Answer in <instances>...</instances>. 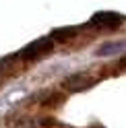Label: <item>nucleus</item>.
<instances>
[{
  "mask_svg": "<svg viewBox=\"0 0 126 128\" xmlns=\"http://www.w3.org/2000/svg\"><path fill=\"white\" fill-rule=\"evenodd\" d=\"M93 25H99V27H118L122 23V17L116 12H97L93 17Z\"/></svg>",
  "mask_w": 126,
  "mask_h": 128,
  "instance_id": "f03ea898",
  "label": "nucleus"
},
{
  "mask_svg": "<svg viewBox=\"0 0 126 128\" xmlns=\"http://www.w3.org/2000/svg\"><path fill=\"white\" fill-rule=\"evenodd\" d=\"M52 48H54V39H39V42L29 44L25 50L21 52V56H23V58H27V60H33V58H39V56L48 54Z\"/></svg>",
  "mask_w": 126,
  "mask_h": 128,
  "instance_id": "f257e3e1",
  "label": "nucleus"
}]
</instances>
